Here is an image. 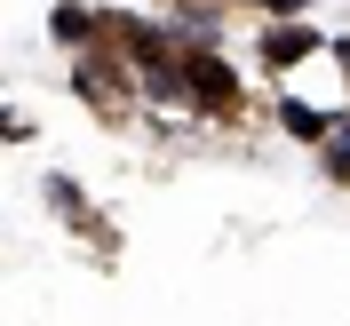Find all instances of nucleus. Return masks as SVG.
<instances>
[{"label":"nucleus","instance_id":"obj_1","mask_svg":"<svg viewBox=\"0 0 350 326\" xmlns=\"http://www.w3.org/2000/svg\"><path fill=\"white\" fill-rule=\"evenodd\" d=\"M183 80H191L199 96H207V104H231V96H239V80H231V72H223L215 56H183Z\"/></svg>","mask_w":350,"mask_h":326},{"label":"nucleus","instance_id":"obj_2","mask_svg":"<svg viewBox=\"0 0 350 326\" xmlns=\"http://www.w3.org/2000/svg\"><path fill=\"white\" fill-rule=\"evenodd\" d=\"M310 48H319V32H271L262 56H271V64H295V56H310Z\"/></svg>","mask_w":350,"mask_h":326},{"label":"nucleus","instance_id":"obj_3","mask_svg":"<svg viewBox=\"0 0 350 326\" xmlns=\"http://www.w3.org/2000/svg\"><path fill=\"white\" fill-rule=\"evenodd\" d=\"M279 120H286V128H295V135H310V144H319V135H327V120H319V111H310V104H286Z\"/></svg>","mask_w":350,"mask_h":326},{"label":"nucleus","instance_id":"obj_4","mask_svg":"<svg viewBox=\"0 0 350 326\" xmlns=\"http://www.w3.org/2000/svg\"><path fill=\"white\" fill-rule=\"evenodd\" d=\"M56 40H88V8H56Z\"/></svg>","mask_w":350,"mask_h":326},{"label":"nucleus","instance_id":"obj_5","mask_svg":"<svg viewBox=\"0 0 350 326\" xmlns=\"http://www.w3.org/2000/svg\"><path fill=\"white\" fill-rule=\"evenodd\" d=\"M334 167H342V175H350V135H342V144H334Z\"/></svg>","mask_w":350,"mask_h":326},{"label":"nucleus","instance_id":"obj_6","mask_svg":"<svg viewBox=\"0 0 350 326\" xmlns=\"http://www.w3.org/2000/svg\"><path fill=\"white\" fill-rule=\"evenodd\" d=\"M271 8H303V0H271Z\"/></svg>","mask_w":350,"mask_h":326}]
</instances>
